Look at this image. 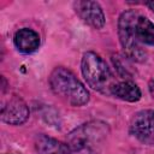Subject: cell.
I'll use <instances>...</instances> for the list:
<instances>
[{
  "instance_id": "1",
  "label": "cell",
  "mask_w": 154,
  "mask_h": 154,
  "mask_svg": "<svg viewBox=\"0 0 154 154\" xmlns=\"http://www.w3.org/2000/svg\"><path fill=\"white\" fill-rule=\"evenodd\" d=\"M107 135L108 125L93 120L72 130L67 135V146L72 154H100Z\"/></svg>"
},
{
  "instance_id": "2",
  "label": "cell",
  "mask_w": 154,
  "mask_h": 154,
  "mask_svg": "<svg viewBox=\"0 0 154 154\" xmlns=\"http://www.w3.org/2000/svg\"><path fill=\"white\" fill-rule=\"evenodd\" d=\"M52 90L72 106H82L88 102L89 93L76 76L64 67L53 70L49 77Z\"/></svg>"
},
{
  "instance_id": "3",
  "label": "cell",
  "mask_w": 154,
  "mask_h": 154,
  "mask_svg": "<svg viewBox=\"0 0 154 154\" xmlns=\"http://www.w3.org/2000/svg\"><path fill=\"white\" fill-rule=\"evenodd\" d=\"M82 73L93 89L103 94H112L116 81L100 55L94 52L84 53L82 58Z\"/></svg>"
},
{
  "instance_id": "4",
  "label": "cell",
  "mask_w": 154,
  "mask_h": 154,
  "mask_svg": "<svg viewBox=\"0 0 154 154\" xmlns=\"http://www.w3.org/2000/svg\"><path fill=\"white\" fill-rule=\"evenodd\" d=\"M138 14L135 11H125L119 17L118 34L122 47L128 58L142 63L146 60V52L140 46V42L135 34V24Z\"/></svg>"
},
{
  "instance_id": "5",
  "label": "cell",
  "mask_w": 154,
  "mask_h": 154,
  "mask_svg": "<svg viewBox=\"0 0 154 154\" xmlns=\"http://www.w3.org/2000/svg\"><path fill=\"white\" fill-rule=\"evenodd\" d=\"M130 132L141 142L154 144V111L146 109L136 113L131 120Z\"/></svg>"
},
{
  "instance_id": "6",
  "label": "cell",
  "mask_w": 154,
  "mask_h": 154,
  "mask_svg": "<svg viewBox=\"0 0 154 154\" xmlns=\"http://www.w3.org/2000/svg\"><path fill=\"white\" fill-rule=\"evenodd\" d=\"M29 117V108L26 103L18 96L11 97L1 108V119L12 125H19L24 123Z\"/></svg>"
},
{
  "instance_id": "7",
  "label": "cell",
  "mask_w": 154,
  "mask_h": 154,
  "mask_svg": "<svg viewBox=\"0 0 154 154\" xmlns=\"http://www.w3.org/2000/svg\"><path fill=\"white\" fill-rule=\"evenodd\" d=\"M78 16L89 25L100 29L105 24V16L96 1H77L75 4Z\"/></svg>"
},
{
  "instance_id": "8",
  "label": "cell",
  "mask_w": 154,
  "mask_h": 154,
  "mask_svg": "<svg viewBox=\"0 0 154 154\" xmlns=\"http://www.w3.org/2000/svg\"><path fill=\"white\" fill-rule=\"evenodd\" d=\"M35 148L38 154H72L67 144L46 135L36 137Z\"/></svg>"
},
{
  "instance_id": "9",
  "label": "cell",
  "mask_w": 154,
  "mask_h": 154,
  "mask_svg": "<svg viewBox=\"0 0 154 154\" xmlns=\"http://www.w3.org/2000/svg\"><path fill=\"white\" fill-rule=\"evenodd\" d=\"M14 45L23 53H32L38 48L40 37L31 29H20L14 35Z\"/></svg>"
},
{
  "instance_id": "10",
  "label": "cell",
  "mask_w": 154,
  "mask_h": 154,
  "mask_svg": "<svg viewBox=\"0 0 154 154\" xmlns=\"http://www.w3.org/2000/svg\"><path fill=\"white\" fill-rule=\"evenodd\" d=\"M112 95L124 101L135 102L141 99V90L135 83L130 81H125V82L116 83V85L112 89Z\"/></svg>"
},
{
  "instance_id": "11",
  "label": "cell",
  "mask_w": 154,
  "mask_h": 154,
  "mask_svg": "<svg viewBox=\"0 0 154 154\" xmlns=\"http://www.w3.org/2000/svg\"><path fill=\"white\" fill-rule=\"evenodd\" d=\"M135 34L138 42L154 45V24L146 17L138 16L135 24Z\"/></svg>"
},
{
  "instance_id": "12",
  "label": "cell",
  "mask_w": 154,
  "mask_h": 154,
  "mask_svg": "<svg viewBox=\"0 0 154 154\" xmlns=\"http://www.w3.org/2000/svg\"><path fill=\"white\" fill-rule=\"evenodd\" d=\"M112 60H113V64H114V66L117 67V70H118V72H119V75L120 76H123V77H130L131 75L129 73V70L126 69V67H124V65L120 63V60H119V57H113L112 58Z\"/></svg>"
},
{
  "instance_id": "13",
  "label": "cell",
  "mask_w": 154,
  "mask_h": 154,
  "mask_svg": "<svg viewBox=\"0 0 154 154\" xmlns=\"http://www.w3.org/2000/svg\"><path fill=\"white\" fill-rule=\"evenodd\" d=\"M148 87H149V91H150V95H152V97L154 99V79H150V81H149V84H148Z\"/></svg>"
},
{
  "instance_id": "14",
  "label": "cell",
  "mask_w": 154,
  "mask_h": 154,
  "mask_svg": "<svg viewBox=\"0 0 154 154\" xmlns=\"http://www.w3.org/2000/svg\"><path fill=\"white\" fill-rule=\"evenodd\" d=\"M147 4V6L152 10V11H154V1H148V2H146Z\"/></svg>"
}]
</instances>
